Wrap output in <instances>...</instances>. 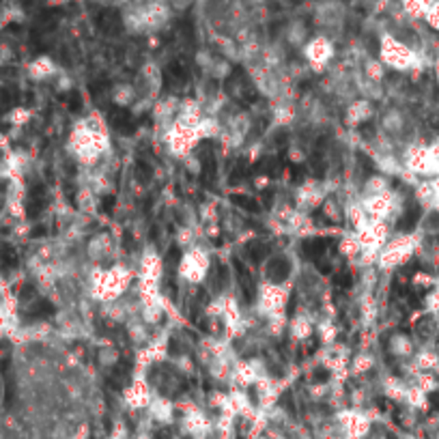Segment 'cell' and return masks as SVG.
<instances>
[{
	"label": "cell",
	"instance_id": "obj_1",
	"mask_svg": "<svg viewBox=\"0 0 439 439\" xmlns=\"http://www.w3.org/2000/svg\"><path fill=\"white\" fill-rule=\"evenodd\" d=\"M381 50H383L385 61L392 65V67L405 69V67H411L416 63V57H414V52L409 50V47L405 43L392 39V37H385L383 39V47H381Z\"/></svg>",
	"mask_w": 439,
	"mask_h": 439
},
{
	"label": "cell",
	"instance_id": "obj_2",
	"mask_svg": "<svg viewBox=\"0 0 439 439\" xmlns=\"http://www.w3.org/2000/svg\"><path fill=\"white\" fill-rule=\"evenodd\" d=\"M267 276L274 280V282H280L288 276V263L284 259H271L269 267H267Z\"/></svg>",
	"mask_w": 439,
	"mask_h": 439
},
{
	"label": "cell",
	"instance_id": "obj_3",
	"mask_svg": "<svg viewBox=\"0 0 439 439\" xmlns=\"http://www.w3.org/2000/svg\"><path fill=\"white\" fill-rule=\"evenodd\" d=\"M403 5H405V11L420 18V16H426L428 11V0H403Z\"/></svg>",
	"mask_w": 439,
	"mask_h": 439
},
{
	"label": "cell",
	"instance_id": "obj_4",
	"mask_svg": "<svg viewBox=\"0 0 439 439\" xmlns=\"http://www.w3.org/2000/svg\"><path fill=\"white\" fill-rule=\"evenodd\" d=\"M418 364L422 370H435L439 366V356L437 353H431V351H424L420 358H418Z\"/></svg>",
	"mask_w": 439,
	"mask_h": 439
},
{
	"label": "cell",
	"instance_id": "obj_5",
	"mask_svg": "<svg viewBox=\"0 0 439 439\" xmlns=\"http://www.w3.org/2000/svg\"><path fill=\"white\" fill-rule=\"evenodd\" d=\"M110 121H112V125H115L117 129H123V131H127V129L131 127V119H129V115H127V112H123V110L112 112Z\"/></svg>",
	"mask_w": 439,
	"mask_h": 439
},
{
	"label": "cell",
	"instance_id": "obj_6",
	"mask_svg": "<svg viewBox=\"0 0 439 439\" xmlns=\"http://www.w3.org/2000/svg\"><path fill=\"white\" fill-rule=\"evenodd\" d=\"M424 18H426V22H428V26H433V28H437V30H439V0L428 7V11H426V16H424Z\"/></svg>",
	"mask_w": 439,
	"mask_h": 439
},
{
	"label": "cell",
	"instance_id": "obj_7",
	"mask_svg": "<svg viewBox=\"0 0 439 439\" xmlns=\"http://www.w3.org/2000/svg\"><path fill=\"white\" fill-rule=\"evenodd\" d=\"M426 306L428 310H439V288H435L433 293H428V298H426Z\"/></svg>",
	"mask_w": 439,
	"mask_h": 439
},
{
	"label": "cell",
	"instance_id": "obj_8",
	"mask_svg": "<svg viewBox=\"0 0 439 439\" xmlns=\"http://www.w3.org/2000/svg\"><path fill=\"white\" fill-rule=\"evenodd\" d=\"M136 177L140 179V181H149V177H151V168H146V166H138L136 168Z\"/></svg>",
	"mask_w": 439,
	"mask_h": 439
},
{
	"label": "cell",
	"instance_id": "obj_9",
	"mask_svg": "<svg viewBox=\"0 0 439 439\" xmlns=\"http://www.w3.org/2000/svg\"><path fill=\"white\" fill-rule=\"evenodd\" d=\"M250 252H252V259H254V261H259V259L263 257L265 248L261 246V243H252V246H250Z\"/></svg>",
	"mask_w": 439,
	"mask_h": 439
},
{
	"label": "cell",
	"instance_id": "obj_10",
	"mask_svg": "<svg viewBox=\"0 0 439 439\" xmlns=\"http://www.w3.org/2000/svg\"><path fill=\"white\" fill-rule=\"evenodd\" d=\"M80 106H82V104H80V97L74 93V95H71V100H69V108H71L74 112H78V110H80Z\"/></svg>",
	"mask_w": 439,
	"mask_h": 439
},
{
	"label": "cell",
	"instance_id": "obj_11",
	"mask_svg": "<svg viewBox=\"0 0 439 439\" xmlns=\"http://www.w3.org/2000/svg\"><path fill=\"white\" fill-rule=\"evenodd\" d=\"M76 439H86V431H80V433H78V437H76Z\"/></svg>",
	"mask_w": 439,
	"mask_h": 439
},
{
	"label": "cell",
	"instance_id": "obj_12",
	"mask_svg": "<svg viewBox=\"0 0 439 439\" xmlns=\"http://www.w3.org/2000/svg\"><path fill=\"white\" fill-rule=\"evenodd\" d=\"M50 3H63V0H50Z\"/></svg>",
	"mask_w": 439,
	"mask_h": 439
},
{
	"label": "cell",
	"instance_id": "obj_13",
	"mask_svg": "<svg viewBox=\"0 0 439 439\" xmlns=\"http://www.w3.org/2000/svg\"><path fill=\"white\" fill-rule=\"evenodd\" d=\"M437 80H439V63H437Z\"/></svg>",
	"mask_w": 439,
	"mask_h": 439
},
{
	"label": "cell",
	"instance_id": "obj_14",
	"mask_svg": "<svg viewBox=\"0 0 439 439\" xmlns=\"http://www.w3.org/2000/svg\"><path fill=\"white\" fill-rule=\"evenodd\" d=\"M140 439H146V437H140Z\"/></svg>",
	"mask_w": 439,
	"mask_h": 439
}]
</instances>
